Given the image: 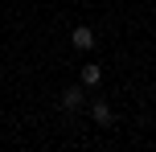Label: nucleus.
Wrapping results in <instances>:
<instances>
[{
  "instance_id": "nucleus-4",
  "label": "nucleus",
  "mask_w": 156,
  "mask_h": 152,
  "mask_svg": "<svg viewBox=\"0 0 156 152\" xmlns=\"http://www.w3.org/2000/svg\"><path fill=\"white\" fill-rule=\"evenodd\" d=\"M62 107H66V111H78V107H82V90H78V87L62 90Z\"/></svg>"
},
{
  "instance_id": "nucleus-1",
  "label": "nucleus",
  "mask_w": 156,
  "mask_h": 152,
  "mask_svg": "<svg viewBox=\"0 0 156 152\" xmlns=\"http://www.w3.org/2000/svg\"><path fill=\"white\" fill-rule=\"evenodd\" d=\"M70 41H74V49L86 54V49H94V29H90V25H78V29L70 33Z\"/></svg>"
},
{
  "instance_id": "nucleus-2",
  "label": "nucleus",
  "mask_w": 156,
  "mask_h": 152,
  "mask_svg": "<svg viewBox=\"0 0 156 152\" xmlns=\"http://www.w3.org/2000/svg\"><path fill=\"white\" fill-rule=\"evenodd\" d=\"M90 115H94V123H99V128H111V123H115V111H111V103H103V99L90 107Z\"/></svg>"
},
{
  "instance_id": "nucleus-3",
  "label": "nucleus",
  "mask_w": 156,
  "mask_h": 152,
  "mask_svg": "<svg viewBox=\"0 0 156 152\" xmlns=\"http://www.w3.org/2000/svg\"><path fill=\"white\" fill-rule=\"evenodd\" d=\"M99 82H103V66L99 62H86L82 66V87H99Z\"/></svg>"
}]
</instances>
